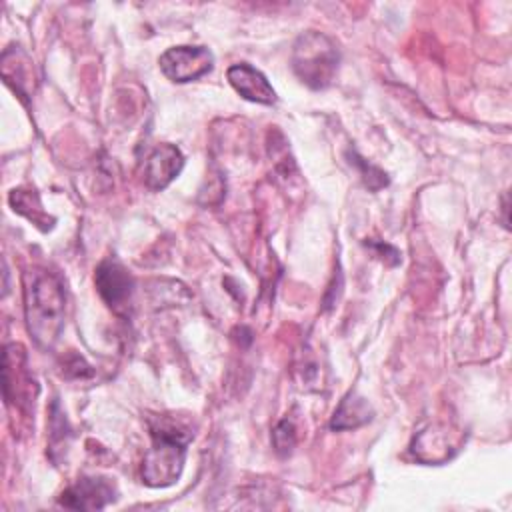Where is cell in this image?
Masks as SVG:
<instances>
[{
  "instance_id": "1",
  "label": "cell",
  "mask_w": 512,
  "mask_h": 512,
  "mask_svg": "<svg viewBox=\"0 0 512 512\" xmlns=\"http://www.w3.org/2000/svg\"><path fill=\"white\" fill-rule=\"evenodd\" d=\"M64 288L58 276L32 268L24 274L26 328L40 348H52L64 326Z\"/></svg>"
},
{
  "instance_id": "2",
  "label": "cell",
  "mask_w": 512,
  "mask_h": 512,
  "mask_svg": "<svg viewBox=\"0 0 512 512\" xmlns=\"http://www.w3.org/2000/svg\"><path fill=\"white\" fill-rule=\"evenodd\" d=\"M152 446L144 456L142 478L152 488L170 486L180 478L190 432L170 420L152 424Z\"/></svg>"
},
{
  "instance_id": "3",
  "label": "cell",
  "mask_w": 512,
  "mask_h": 512,
  "mask_svg": "<svg viewBox=\"0 0 512 512\" xmlns=\"http://www.w3.org/2000/svg\"><path fill=\"white\" fill-rule=\"evenodd\" d=\"M340 52L322 32L308 30L300 34L292 50V70L306 86L320 90L332 84L338 72Z\"/></svg>"
},
{
  "instance_id": "4",
  "label": "cell",
  "mask_w": 512,
  "mask_h": 512,
  "mask_svg": "<svg viewBox=\"0 0 512 512\" xmlns=\"http://www.w3.org/2000/svg\"><path fill=\"white\" fill-rule=\"evenodd\" d=\"M160 70L172 82H192L214 66L212 52L204 46H172L160 56Z\"/></svg>"
},
{
  "instance_id": "5",
  "label": "cell",
  "mask_w": 512,
  "mask_h": 512,
  "mask_svg": "<svg viewBox=\"0 0 512 512\" xmlns=\"http://www.w3.org/2000/svg\"><path fill=\"white\" fill-rule=\"evenodd\" d=\"M94 282H96L98 294L102 296L108 308H112L116 314L130 312L134 280L118 260L114 258L104 260L96 270Z\"/></svg>"
},
{
  "instance_id": "6",
  "label": "cell",
  "mask_w": 512,
  "mask_h": 512,
  "mask_svg": "<svg viewBox=\"0 0 512 512\" xmlns=\"http://www.w3.org/2000/svg\"><path fill=\"white\" fill-rule=\"evenodd\" d=\"M114 500L116 486L102 476H82L60 496V504L72 510H102Z\"/></svg>"
},
{
  "instance_id": "7",
  "label": "cell",
  "mask_w": 512,
  "mask_h": 512,
  "mask_svg": "<svg viewBox=\"0 0 512 512\" xmlns=\"http://www.w3.org/2000/svg\"><path fill=\"white\" fill-rule=\"evenodd\" d=\"M184 156L174 144H158L144 164V180L150 190H164L182 170Z\"/></svg>"
},
{
  "instance_id": "8",
  "label": "cell",
  "mask_w": 512,
  "mask_h": 512,
  "mask_svg": "<svg viewBox=\"0 0 512 512\" xmlns=\"http://www.w3.org/2000/svg\"><path fill=\"white\" fill-rule=\"evenodd\" d=\"M230 86L246 100L250 102H258V104H272L276 102V92L270 86V82L266 80V76L256 70L254 66L240 62V64H232L226 72Z\"/></svg>"
},
{
  "instance_id": "9",
  "label": "cell",
  "mask_w": 512,
  "mask_h": 512,
  "mask_svg": "<svg viewBox=\"0 0 512 512\" xmlns=\"http://www.w3.org/2000/svg\"><path fill=\"white\" fill-rule=\"evenodd\" d=\"M372 420V408L366 398L350 392L336 408L330 428L332 430H354Z\"/></svg>"
},
{
  "instance_id": "10",
  "label": "cell",
  "mask_w": 512,
  "mask_h": 512,
  "mask_svg": "<svg viewBox=\"0 0 512 512\" xmlns=\"http://www.w3.org/2000/svg\"><path fill=\"white\" fill-rule=\"evenodd\" d=\"M272 442L274 448L280 456H288L292 452V448L296 446V430L294 424L290 420H282L276 424L274 432H272Z\"/></svg>"
},
{
  "instance_id": "11",
  "label": "cell",
  "mask_w": 512,
  "mask_h": 512,
  "mask_svg": "<svg viewBox=\"0 0 512 512\" xmlns=\"http://www.w3.org/2000/svg\"><path fill=\"white\" fill-rule=\"evenodd\" d=\"M350 162H352L354 166H358V168H360L362 178H364V182H366V186H368L370 190H378V188H382V186H386V184H388L386 174H384L382 170H378L376 166L368 164V162H366L364 158H360L356 152H352V154H350Z\"/></svg>"
}]
</instances>
